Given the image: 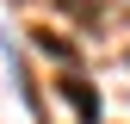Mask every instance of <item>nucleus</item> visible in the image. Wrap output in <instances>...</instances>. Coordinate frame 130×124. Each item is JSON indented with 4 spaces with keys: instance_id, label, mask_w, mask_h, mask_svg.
<instances>
[{
    "instance_id": "f257e3e1",
    "label": "nucleus",
    "mask_w": 130,
    "mask_h": 124,
    "mask_svg": "<svg viewBox=\"0 0 130 124\" xmlns=\"http://www.w3.org/2000/svg\"><path fill=\"white\" fill-rule=\"evenodd\" d=\"M62 99L74 105L80 124H99V93H93V81H80V74H62Z\"/></svg>"
},
{
    "instance_id": "f03ea898",
    "label": "nucleus",
    "mask_w": 130,
    "mask_h": 124,
    "mask_svg": "<svg viewBox=\"0 0 130 124\" xmlns=\"http://www.w3.org/2000/svg\"><path fill=\"white\" fill-rule=\"evenodd\" d=\"M37 43H43L50 56H74V50H68V37H56V31H37Z\"/></svg>"
}]
</instances>
